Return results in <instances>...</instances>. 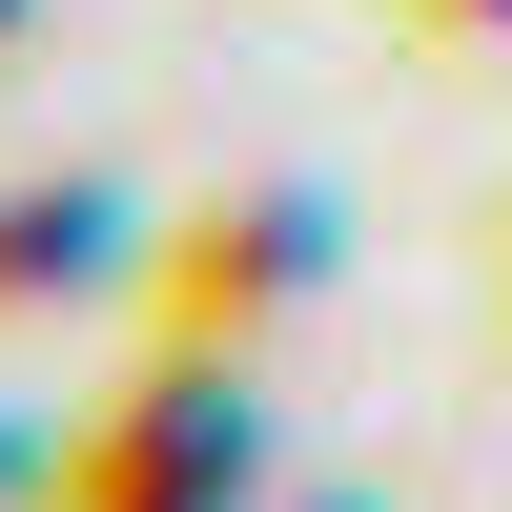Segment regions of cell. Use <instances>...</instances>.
<instances>
[{
  "label": "cell",
  "mask_w": 512,
  "mask_h": 512,
  "mask_svg": "<svg viewBox=\"0 0 512 512\" xmlns=\"http://www.w3.org/2000/svg\"><path fill=\"white\" fill-rule=\"evenodd\" d=\"M308 267H328L308 205H205V246H185V328H226V349H246V328H267Z\"/></svg>",
  "instance_id": "2"
},
{
  "label": "cell",
  "mask_w": 512,
  "mask_h": 512,
  "mask_svg": "<svg viewBox=\"0 0 512 512\" xmlns=\"http://www.w3.org/2000/svg\"><path fill=\"white\" fill-rule=\"evenodd\" d=\"M123 267V226L103 205H21V246H0V308H21V287H103Z\"/></svg>",
  "instance_id": "3"
},
{
  "label": "cell",
  "mask_w": 512,
  "mask_h": 512,
  "mask_svg": "<svg viewBox=\"0 0 512 512\" xmlns=\"http://www.w3.org/2000/svg\"><path fill=\"white\" fill-rule=\"evenodd\" d=\"M246 369L205 390V369H144V390L103 410V431L62 451V512H246Z\"/></svg>",
  "instance_id": "1"
}]
</instances>
